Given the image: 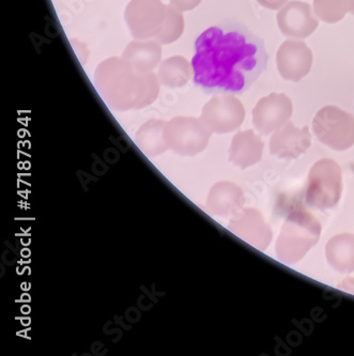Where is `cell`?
Returning a JSON list of instances; mask_svg holds the SVG:
<instances>
[{
	"instance_id": "obj_1",
	"label": "cell",
	"mask_w": 354,
	"mask_h": 356,
	"mask_svg": "<svg viewBox=\"0 0 354 356\" xmlns=\"http://www.w3.org/2000/svg\"><path fill=\"white\" fill-rule=\"evenodd\" d=\"M194 49L193 83L209 95H243L268 67L264 40L239 22L208 28Z\"/></svg>"
},
{
	"instance_id": "obj_2",
	"label": "cell",
	"mask_w": 354,
	"mask_h": 356,
	"mask_svg": "<svg viewBox=\"0 0 354 356\" xmlns=\"http://www.w3.org/2000/svg\"><path fill=\"white\" fill-rule=\"evenodd\" d=\"M320 236L319 220L307 211L296 209L282 225L276 241V257L282 264H296L319 242Z\"/></svg>"
},
{
	"instance_id": "obj_3",
	"label": "cell",
	"mask_w": 354,
	"mask_h": 356,
	"mask_svg": "<svg viewBox=\"0 0 354 356\" xmlns=\"http://www.w3.org/2000/svg\"><path fill=\"white\" fill-rule=\"evenodd\" d=\"M343 194V174L339 165L331 159L315 163L308 174L305 202L318 210L333 208Z\"/></svg>"
},
{
	"instance_id": "obj_4",
	"label": "cell",
	"mask_w": 354,
	"mask_h": 356,
	"mask_svg": "<svg viewBox=\"0 0 354 356\" xmlns=\"http://www.w3.org/2000/svg\"><path fill=\"white\" fill-rule=\"evenodd\" d=\"M313 131L320 143L333 150H348L354 145V117L333 105L316 113Z\"/></svg>"
},
{
	"instance_id": "obj_5",
	"label": "cell",
	"mask_w": 354,
	"mask_h": 356,
	"mask_svg": "<svg viewBox=\"0 0 354 356\" xmlns=\"http://www.w3.org/2000/svg\"><path fill=\"white\" fill-rule=\"evenodd\" d=\"M246 109L232 95H216L204 105L200 120L212 133L234 132L243 123Z\"/></svg>"
},
{
	"instance_id": "obj_6",
	"label": "cell",
	"mask_w": 354,
	"mask_h": 356,
	"mask_svg": "<svg viewBox=\"0 0 354 356\" xmlns=\"http://www.w3.org/2000/svg\"><path fill=\"white\" fill-rule=\"evenodd\" d=\"M211 133L200 119L176 118L167 124L165 138L169 148L180 154L194 155L206 148Z\"/></svg>"
},
{
	"instance_id": "obj_7",
	"label": "cell",
	"mask_w": 354,
	"mask_h": 356,
	"mask_svg": "<svg viewBox=\"0 0 354 356\" xmlns=\"http://www.w3.org/2000/svg\"><path fill=\"white\" fill-rule=\"evenodd\" d=\"M292 113V101L285 93H271L260 99L252 109V124L260 134L268 136L285 125Z\"/></svg>"
},
{
	"instance_id": "obj_8",
	"label": "cell",
	"mask_w": 354,
	"mask_h": 356,
	"mask_svg": "<svg viewBox=\"0 0 354 356\" xmlns=\"http://www.w3.org/2000/svg\"><path fill=\"white\" fill-rule=\"evenodd\" d=\"M276 65L282 79L298 83L309 74L313 53L302 40H286L276 54Z\"/></svg>"
},
{
	"instance_id": "obj_9",
	"label": "cell",
	"mask_w": 354,
	"mask_h": 356,
	"mask_svg": "<svg viewBox=\"0 0 354 356\" xmlns=\"http://www.w3.org/2000/svg\"><path fill=\"white\" fill-rule=\"evenodd\" d=\"M230 232L256 250H266L271 244L272 229L260 211L254 208L242 209L230 220Z\"/></svg>"
},
{
	"instance_id": "obj_10",
	"label": "cell",
	"mask_w": 354,
	"mask_h": 356,
	"mask_svg": "<svg viewBox=\"0 0 354 356\" xmlns=\"http://www.w3.org/2000/svg\"><path fill=\"white\" fill-rule=\"evenodd\" d=\"M277 25L285 37L302 40L315 33L319 19L315 17L308 3L292 0L277 13Z\"/></svg>"
},
{
	"instance_id": "obj_11",
	"label": "cell",
	"mask_w": 354,
	"mask_h": 356,
	"mask_svg": "<svg viewBox=\"0 0 354 356\" xmlns=\"http://www.w3.org/2000/svg\"><path fill=\"white\" fill-rule=\"evenodd\" d=\"M312 146V135L308 127L298 129L291 121L274 132L270 140V152L282 160H293L301 156Z\"/></svg>"
},
{
	"instance_id": "obj_12",
	"label": "cell",
	"mask_w": 354,
	"mask_h": 356,
	"mask_svg": "<svg viewBox=\"0 0 354 356\" xmlns=\"http://www.w3.org/2000/svg\"><path fill=\"white\" fill-rule=\"evenodd\" d=\"M246 197L238 185L218 182L209 194L207 209L211 214L220 218L236 216L243 208Z\"/></svg>"
},
{
	"instance_id": "obj_13",
	"label": "cell",
	"mask_w": 354,
	"mask_h": 356,
	"mask_svg": "<svg viewBox=\"0 0 354 356\" xmlns=\"http://www.w3.org/2000/svg\"><path fill=\"white\" fill-rule=\"evenodd\" d=\"M264 147V141L254 131L236 133L230 146V161L241 169L254 166L262 160Z\"/></svg>"
},
{
	"instance_id": "obj_14",
	"label": "cell",
	"mask_w": 354,
	"mask_h": 356,
	"mask_svg": "<svg viewBox=\"0 0 354 356\" xmlns=\"http://www.w3.org/2000/svg\"><path fill=\"white\" fill-rule=\"evenodd\" d=\"M328 264L339 273L349 274L354 270V236L341 234L333 236L325 245Z\"/></svg>"
},
{
	"instance_id": "obj_15",
	"label": "cell",
	"mask_w": 354,
	"mask_h": 356,
	"mask_svg": "<svg viewBox=\"0 0 354 356\" xmlns=\"http://www.w3.org/2000/svg\"><path fill=\"white\" fill-rule=\"evenodd\" d=\"M188 61L183 57L167 59L161 65L159 79L168 88H178L188 83L191 76Z\"/></svg>"
},
{
	"instance_id": "obj_16",
	"label": "cell",
	"mask_w": 354,
	"mask_h": 356,
	"mask_svg": "<svg viewBox=\"0 0 354 356\" xmlns=\"http://www.w3.org/2000/svg\"><path fill=\"white\" fill-rule=\"evenodd\" d=\"M162 122H150L141 127L137 133L136 143L139 148L150 156L160 154L166 150L167 143L165 138V131L163 132Z\"/></svg>"
},
{
	"instance_id": "obj_17",
	"label": "cell",
	"mask_w": 354,
	"mask_h": 356,
	"mask_svg": "<svg viewBox=\"0 0 354 356\" xmlns=\"http://www.w3.org/2000/svg\"><path fill=\"white\" fill-rule=\"evenodd\" d=\"M314 13L324 23L341 22L347 13H354V0H314Z\"/></svg>"
},
{
	"instance_id": "obj_18",
	"label": "cell",
	"mask_w": 354,
	"mask_h": 356,
	"mask_svg": "<svg viewBox=\"0 0 354 356\" xmlns=\"http://www.w3.org/2000/svg\"><path fill=\"white\" fill-rule=\"evenodd\" d=\"M202 0H170V3L174 5L179 11H188L200 5Z\"/></svg>"
},
{
	"instance_id": "obj_19",
	"label": "cell",
	"mask_w": 354,
	"mask_h": 356,
	"mask_svg": "<svg viewBox=\"0 0 354 356\" xmlns=\"http://www.w3.org/2000/svg\"><path fill=\"white\" fill-rule=\"evenodd\" d=\"M257 1L262 7L270 10L282 9L288 3V0H257Z\"/></svg>"
},
{
	"instance_id": "obj_20",
	"label": "cell",
	"mask_w": 354,
	"mask_h": 356,
	"mask_svg": "<svg viewBox=\"0 0 354 356\" xmlns=\"http://www.w3.org/2000/svg\"><path fill=\"white\" fill-rule=\"evenodd\" d=\"M353 15H354V13H353Z\"/></svg>"
}]
</instances>
